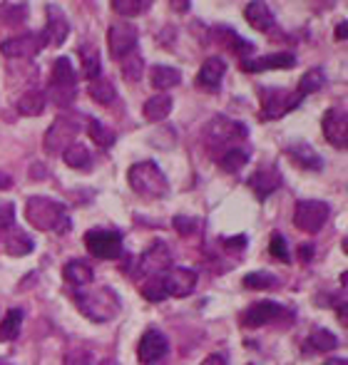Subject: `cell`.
Listing matches in <instances>:
<instances>
[{"mask_svg":"<svg viewBox=\"0 0 348 365\" xmlns=\"http://www.w3.org/2000/svg\"><path fill=\"white\" fill-rule=\"evenodd\" d=\"M326 83V75L324 70H319V67H313V70H308L306 75L299 80V90L296 92L301 94V97H306V94H313V92H319L321 87H324Z\"/></svg>","mask_w":348,"mask_h":365,"instance_id":"cell-35","label":"cell"},{"mask_svg":"<svg viewBox=\"0 0 348 365\" xmlns=\"http://www.w3.org/2000/svg\"><path fill=\"white\" fill-rule=\"evenodd\" d=\"M77 85V75L75 67L67 58H58L53 65V72H50V87H47V100H53L58 107H67L75 100V90Z\"/></svg>","mask_w":348,"mask_h":365,"instance_id":"cell-4","label":"cell"},{"mask_svg":"<svg viewBox=\"0 0 348 365\" xmlns=\"http://www.w3.org/2000/svg\"><path fill=\"white\" fill-rule=\"evenodd\" d=\"M294 313L289 308H283L281 303H274V300H259L254 306H249L242 313V325L244 328H261V325H272L281 323V321H291Z\"/></svg>","mask_w":348,"mask_h":365,"instance_id":"cell-8","label":"cell"},{"mask_svg":"<svg viewBox=\"0 0 348 365\" xmlns=\"http://www.w3.org/2000/svg\"><path fill=\"white\" fill-rule=\"evenodd\" d=\"M276 276L274 273H266V271H254V273H247L244 276V289L249 291H269L276 286Z\"/></svg>","mask_w":348,"mask_h":365,"instance_id":"cell-36","label":"cell"},{"mask_svg":"<svg viewBox=\"0 0 348 365\" xmlns=\"http://www.w3.org/2000/svg\"><path fill=\"white\" fill-rule=\"evenodd\" d=\"M107 47H110V58L113 60H124L130 58L137 50V28L132 23H115L107 33Z\"/></svg>","mask_w":348,"mask_h":365,"instance_id":"cell-10","label":"cell"},{"mask_svg":"<svg viewBox=\"0 0 348 365\" xmlns=\"http://www.w3.org/2000/svg\"><path fill=\"white\" fill-rule=\"evenodd\" d=\"M23 316L25 313L20 311V308H10V311L6 313V319L0 321V343H13L20 336Z\"/></svg>","mask_w":348,"mask_h":365,"instance_id":"cell-27","label":"cell"},{"mask_svg":"<svg viewBox=\"0 0 348 365\" xmlns=\"http://www.w3.org/2000/svg\"><path fill=\"white\" fill-rule=\"evenodd\" d=\"M172 269V253H169V246L162 241L152 244V246L147 248V251L142 253L140 259V271L144 273V276H162L165 271H169Z\"/></svg>","mask_w":348,"mask_h":365,"instance_id":"cell-16","label":"cell"},{"mask_svg":"<svg viewBox=\"0 0 348 365\" xmlns=\"http://www.w3.org/2000/svg\"><path fill=\"white\" fill-rule=\"evenodd\" d=\"M244 72H264V70H291L296 67V55L291 53H272L261 58H247L239 62Z\"/></svg>","mask_w":348,"mask_h":365,"instance_id":"cell-17","label":"cell"},{"mask_svg":"<svg viewBox=\"0 0 348 365\" xmlns=\"http://www.w3.org/2000/svg\"><path fill=\"white\" fill-rule=\"evenodd\" d=\"M308 348L311 350H319V353H329V350H336L338 348V338L326 328H313L308 333Z\"/></svg>","mask_w":348,"mask_h":365,"instance_id":"cell-33","label":"cell"},{"mask_svg":"<svg viewBox=\"0 0 348 365\" xmlns=\"http://www.w3.org/2000/svg\"><path fill=\"white\" fill-rule=\"evenodd\" d=\"M269 251L276 261H283V264H289L291 256H289V246H286V239H283L279 231L272 234V244H269Z\"/></svg>","mask_w":348,"mask_h":365,"instance_id":"cell-41","label":"cell"},{"mask_svg":"<svg viewBox=\"0 0 348 365\" xmlns=\"http://www.w3.org/2000/svg\"><path fill=\"white\" fill-rule=\"evenodd\" d=\"M321 130H324V137L329 139L331 147L346 149V144H348L346 110H338V107H331V110H326L324 119H321Z\"/></svg>","mask_w":348,"mask_h":365,"instance_id":"cell-12","label":"cell"},{"mask_svg":"<svg viewBox=\"0 0 348 365\" xmlns=\"http://www.w3.org/2000/svg\"><path fill=\"white\" fill-rule=\"evenodd\" d=\"M286 157H289L296 167H304V169H311V171L324 169L321 154L316 152L308 142H291L289 147H286Z\"/></svg>","mask_w":348,"mask_h":365,"instance_id":"cell-20","label":"cell"},{"mask_svg":"<svg viewBox=\"0 0 348 365\" xmlns=\"http://www.w3.org/2000/svg\"><path fill=\"white\" fill-rule=\"evenodd\" d=\"M348 313H346V300H343V303H338V321H341L343 325L348 323V319H346Z\"/></svg>","mask_w":348,"mask_h":365,"instance_id":"cell-50","label":"cell"},{"mask_svg":"<svg viewBox=\"0 0 348 365\" xmlns=\"http://www.w3.org/2000/svg\"><path fill=\"white\" fill-rule=\"evenodd\" d=\"M247 135H249L247 124L234 122V119L229 117H214V122L207 127V137L209 142H212V147H217V144H229V142L234 139H247Z\"/></svg>","mask_w":348,"mask_h":365,"instance_id":"cell-15","label":"cell"},{"mask_svg":"<svg viewBox=\"0 0 348 365\" xmlns=\"http://www.w3.org/2000/svg\"><path fill=\"white\" fill-rule=\"evenodd\" d=\"M199 365H229V360H226V355L222 353H212L209 358H204Z\"/></svg>","mask_w":348,"mask_h":365,"instance_id":"cell-46","label":"cell"},{"mask_svg":"<svg viewBox=\"0 0 348 365\" xmlns=\"http://www.w3.org/2000/svg\"><path fill=\"white\" fill-rule=\"evenodd\" d=\"M149 80L157 90H172L182 83V72L169 65H154L152 72H149Z\"/></svg>","mask_w":348,"mask_h":365,"instance_id":"cell-28","label":"cell"},{"mask_svg":"<svg viewBox=\"0 0 348 365\" xmlns=\"http://www.w3.org/2000/svg\"><path fill=\"white\" fill-rule=\"evenodd\" d=\"M149 8V0H115L113 10L122 18H135L140 12H144Z\"/></svg>","mask_w":348,"mask_h":365,"instance_id":"cell-37","label":"cell"},{"mask_svg":"<svg viewBox=\"0 0 348 365\" xmlns=\"http://www.w3.org/2000/svg\"><path fill=\"white\" fill-rule=\"evenodd\" d=\"M25 219L40 231H55V234H67L72 229L70 217L63 201H55L50 196H30L25 201Z\"/></svg>","mask_w":348,"mask_h":365,"instance_id":"cell-1","label":"cell"},{"mask_svg":"<svg viewBox=\"0 0 348 365\" xmlns=\"http://www.w3.org/2000/svg\"><path fill=\"white\" fill-rule=\"evenodd\" d=\"M244 18L249 20L251 28L261 30V33H266V30L274 28L272 8L266 6V3H261V0H254V3H247V6H244Z\"/></svg>","mask_w":348,"mask_h":365,"instance_id":"cell-22","label":"cell"},{"mask_svg":"<svg viewBox=\"0 0 348 365\" xmlns=\"http://www.w3.org/2000/svg\"><path fill=\"white\" fill-rule=\"evenodd\" d=\"M329 204L319 199H301L294 206V224L304 234H319L329 221Z\"/></svg>","mask_w":348,"mask_h":365,"instance_id":"cell-6","label":"cell"},{"mask_svg":"<svg viewBox=\"0 0 348 365\" xmlns=\"http://www.w3.org/2000/svg\"><path fill=\"white\" fill-rule=\"evenodd\" d=\"M197 219H192V217H174V229H177V234H182V236H189V234H194L197 231Z\"/></svg>","mask_w":348,"mask_h":365,"instance_id":"cell-44","label":"cell"},{"mask_svg":"<svg viewBox=\"0 0 348 365\" xmlns=\"http://www.w3.org/2000/svg\"><path fill=\"white\" fill-rule=\"evenodd\" d=\"M224 72H226L224 60L222 58H207L204 60V65H201V70L197 72V87L214 92V90H219L222 80H224Z\"/></svg>","mask_w":348,"mask_h":365,"instance_id":"cell-21","label":"cell"},{"mask_svg":"<svg viewBox=\"0 0 348 365\" xmlns=\"http://www.w3.org/2000/svg\"><path fill=\"white\" fill-rule=\"evenodd\" d=\"M63 365H92V355L85 348H72L70 353H65Z\"/></svg>","mask_w":348,"mask_h":365,"instance_id":"cell-43","label":"cell"},{"mask_svg":"<svg viewBox=\"0 0 348 365\" xmlns=\"http://www.w3.org/2000/svg\"><path fill=\"white\" fill-rule=\"evenodd\" d=\"M162 286H165L167 296L184 298L197 289V271L184 269V266H174V269L162 273Z\"/></svg>","mask_w":348,"mask_h":365,"instance_id":"cell-13","label":"cell"},{"mask_svg":"<svg viewBox=\"0 0 348 365\" xmlns=\"http://www.w3.org/2000/svg\"><path fill=\"white\" fill-rule=\"evenodd\" d=\"M142 296L147 300H152V303L165 300L167 294H165V286H162V276H149L147 281H144V286H142Z\"/></svg>","mask_w":348,"mask_h":365,"instance_id":"cell-39","label":"cell"},{"mask_svg":"<svg viewBox=\"0 0 348 365\" xmlns=\"http://www.w3.org/2000/svg\"><path fill=\"white\" fill-rule=\"evenodd\" d=\"M324 365H346V358H331V360H326Z\"/></svg>","mask_w":348,"mask_h":365,"instance_id":"cell-51","label":"cell"},{"mask_svg":"<svg viewBox=\"0 0 348 365\" xmlns=\"http://www.w3.org/2000/svg\"><path fill=\"white\" fill-rule=\"evenodd\" d=\"M13 224H15V206L13 201L0 199V231L13 229Z\"/></svg>","mask_w":348,"mask_h":365,"instance_id":"cell-42","label":"cell"},{"mask_svg":"<svg viewBox=\"0 0 348 365\" xmlns=\"http://www.w3.org/2000/svg\"><path fill=\"white\" fill-rule=\"evenodd\" d=\"M301 94L291 92V90L281 87H266L261 90V119L266 122H274V119H281L283 114L294 112L296 107L301 105Z\"/></svg>","mask_w":348,"mask_h":365,"instance_id":"cell-5","label":"cell"},{"mask_svg":"<svg viewBox=\"0 0 348 365\" xmlns=\"http://www.w3.org/2000/svg\"><path fill=\"white\" fill-rule=\"evenodd\" d=\"M63 160H65V164L72 167V169H90V167H92V154H90V149L85 147V144H80V142H72L70 147L63 152Z\"/></svg>","mask_w":348,"mask_h":365,"instance_id":"cell-30","label":"cell"},{"mask_svg":"<svg viewBox=\"0 0 348 365\" xmlns=\"http://www.w3.org/2000/svg\"><path fill=\"white\" fill-rule=\"evenodd\" d=\"M249 157H251L249 147H229L219 157V167H222L226 174H236V171L249 164Z\"/></svg>","mask_w":348,"mask_h":365,"instance_id":"cell-26","label":"cell"},{"mask_svg":"<svg viewBox=\"0 0 348 365\" xmlns=\"http://www.w3.org/2000/svg\"><path fill=\"white\" fill-rule=\"evenodd\" d=\"M63 276H65V281L70 283V286L80 289V286L92 283L94 273H92V266H88L85 261H80V259H72L70 264H65V269H63Z\"/></svg>","mask_w":348,"mask_h":365,"instance_id":"cell-25","label":"cell"},{"mask_svg":"<svg viewBox=\"0 0 348 365\" xmlns=\"http://www.w3.org/2000/svg\"><path fill=\"white\" fill-rule=\"evenodd\" d=\"M346 37H348V23H346V20H343V23H338L336 25V40H346Z\"/></svg>","mask_w":348,"mask_h":365,"instance_id":"cell-48","label":"cell"},{"mask_svg":"<svg viewBox=\"0 0 348 365\" xmlns=\"http://www.w3.org/2000/svg\"><path fill=\"white\" fill-rule=\"evenodd\" d=\"M47 12V23H45V30L40 33V42L42 45H53V47H60L65 42V37L70 35V23H67L65 12L60 10L58 6H50L45 8Z\"/></svg>","mask_w":348,"mask_h":365,"instance_id":"cell-14","label":"cell"},{"mask_svg":"<svg viewBox=\"0 0 348 365\" xmlns=\"http://www.w3.org/2000/svg\"><path fill=\"white\" fill-rule=\"evenodd\" d=\"M88 135L90 139H94V144L102 149H110L115 144V139H117V135H115L110 127H105L97 117H88Z\"/></svg>","mask_w":348,"mask_h":365,"instance_id":"cell-32","label":"cell"},{"mask_svg":"<svg viewBox=\"0 0 348 365\" xmlns=\"http://www.w3.org/2000/svg\"><path fill=\"white\" fill-rule=\"evenodd\" d=\"M85 246L94 259L115 261L122 256V236L113 229H92L85 234Z\"/></svg>","mask_w":348,"mask_h":365,"instance_id":"cell-9","label":"cell"},{"mask_svg":"<svg viewBox=\"0 0 348 365\" xmlns=\"http://www.w3.org/2000/svg\"><path fill=\"white\" fill-rule=\"evenodd\" d=\"M80 58H83L85 77H90V80H97V77H100V70H102L100 50H94V47H90V45H83V47H80Z\"/></svg>","mask_w":348,"mask_h":365,"instance_id":"cell-34","label":"cell"},{"mask_svg":"<svg viewBox=\"0 0 348 365\" xmlns=\"http://www.w3.org/2000/svg\"><path fill=\"white\" fill-rule=\"evenodd\" d=\"M45 105H47L45 92H40V90H30V92H25L18 100V112L25 114V117H38V114H42Z\"/></svg>","mask_w":348,"mask_h":365,"instance_id":"cell-29","label":"cell"},{"mask_svg":"<svg viewBox=\"0 0 348 365\" xmlns=\"http://www.w3.org/2000/svg\"><path fill=\"white\" fill-rule=\"evenodd\" d=\"M75 303L77 308L88 316L94 323H107L119 316L122 311V303H119V296L113 289H97L92 294H83V291H75Z\"/></svg>","mask_w":348,"mask_h":365,"instance_id":"cell-3","label":"cell"},{"mask_svg":"<svg viewBox=\"0 0 348 365\" xmlns=\"http://www.w3.org/2000/svg\"><path fill=\"white\" fill-rule=\"evenodd\" d=\"M33 248H35V244H33V239H30L23 229H15V226H13L10 234H6L3 251H6L8 256H25V253H30Z\"/></svg>","mask_w":348,"mask_h":365,"instance_id":"cell-24","label":"cell"},{"mask_svg":"<svg viewBox=\"0 0 348 365\" xmlns=\"http://www.w3.org/2000/svg\"><path fill=\"white\" fill-rule=\"evenodd\" d=\"M311 259H313V246L311 244H304V246L299 248V261H301V264H308Z\"/></svg>","mask_w":348,"mask_h":365,"instance_id":"cell-47","label":"cell"},{"mask_svg":"<svg viewBox=\"0 0 348 365\" xmlns=\"http://www.w3.org/2000/svg\"><path fill=\"white\" fill-rule=\"evenodd\" d=\"M40 35L38 33H25V35L8 37V40L0 42V53L6 58H35L40 53Z\"/></svg>","mask_w":348,"mask_h":365,"instance_id":"cell-18","label":"cell"},{"mask_svg":"<svg viewBox=\"0 0 348 365\" xmlns=\"http://www.w3.org/2000/svg\"><path fill=\"white\" fill-rule=\"evenodd\" d=\"M80 130H83V122H80V117H70V114H60L58 119H55L53 124H50V130H47L45 135V149L47 152H65L67 147L72 144V139H75L77 135H80Z\"/></svg>","mask_w":348,"mask_h":365,"instance_id":"cell-7","label":"cell"},{"mask_svg":"<svg viewBox=\"0 0 348 365\" xmlns=\"http://www.w3.org/2000/svg\"><path fill=\"white\" fill-rule=\"evenodd\" d=\"M13 177L10 174H0V192H6V189H13Z\"/></svg>","mask_w":348,"mask_h":365,"instance_id":"cell-49","label":"cell"},{"mask_svg":"<svg viewBox=\"0 0 348 365\" xmlns=\"http://www.w3.org/2000/svg\"><path fill=\"white\" fill-rule=\"evenodd\" d=\"M142 70H144V60H142L137 53H132L130 58H124V62H122V75H124V80H130V83H137V80L142 77Z\"/></svg>","mask_w":348,"mask_h":365,"instance_id":"cell-40","label":"cell"},{"mask_svg":"<svg viewBox=\"0 0 348 365\" xmlns=\"http://www.w3.org/2000/svg\"><path fill=\"white\" fill-rule=\"evenodd\" d=\"M169 353V341L162 330L149 328L140 341L137 355H140L142 365H165V358Z\"/></svg>","mask_w":348,"mask_h":365,"instance_id":"cell-11","label":"cell"},{"mask_svg":"<svg viewBox=\"0 0 348 365\" xmlns=\"http://www.w3.org/2000/svg\"><path fill=\"white\" fill-rule=\"evenodd\" d=\"M127 182L135 194L144 196V199H162V196L169 192V184H167L165 171L154 164L152 160L137 162L127 171Z\"/></svg>","mask_w":348,"mask_h":365,"instance_id":"cell-2","label":"cell"},{"mask_svg":"<svg viewBox=\"0 0 348 365\" xmlns=\"http://www.w3.org/2000/svg\"><path fill=\"white\" fill-rule=\"evenodd\" d=\"M247 184H249V189L256 194V199L264 201V199H269L279 187H281V174H279V169L269 167V169L254 171V174L247 179Z\"/></svg>","mask_w":348,"mask_h":365,"instance_id":"cell-19","label":"cell"},{"mask_svg":"<svg viewBox=\"0 0 348 365\" xmlns=\"http://www.w3.org/2000/svg\"><path fill=\"white\" fill-rule=\"evenodd\" d=\"M28 15V8L20 6V3H3L0 6V18L8 25H20Z\"/></svg>","mask_w":348,"mask_h":365,"instance_id":"cell-38","label":"cell"},{"mask_svg":"<svg viewBox=\"0 0 348 365\" xmlns=\"http://www.w3.org/2000/svg\"><path fill=\"white\" fill-rule=\"evenodd\" d=\"M88 94L97 102V105H113V102L117 100V90H115V85L110 83L107 77H97V80H92L88 87Z\"/></svg>","mask_w":348,"mask_h":365,"instance_id":"cell-31","label":"cell"},{"mask_svg":"<svg viewBox=\"0 0 348 365\" xmlns=\"http://www.w3.org/2000/svg\"><path fill=\"white\" fill-rule=\"evenodd\" d=\"M249 244V236L247 234H239V236H229V239H222V246L224 248H247Z\"/></svg>","mask_w":348,"mask_h":365,"instance_id":"cell-45","label":"cell"},{"mask_svg":"<svg viewBox=\"0 0 348 365\" xmlns=\"http://www.w3.org/2000/svg\"><path fill=\"white\" fill-rule=\"evenodd\" d=\"M169 112H172V97L165 92L149 97L144 102V107H142V114H144L147 122H162V119L169 117Z\"/></svg>","mask_w":348,"mask_h":365,"instance_id":"cell-23","label":"cell"}]
</instances>
